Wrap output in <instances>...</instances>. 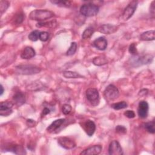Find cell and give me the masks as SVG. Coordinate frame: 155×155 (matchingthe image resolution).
I'll return each mask as SVG.
<instances>
[{"instance_id":"cell-1","label":"cell","mask_w":155,"mask_h":155,"mask_svg":"<svg viewBox=\"0 0 155 155\" xmlns=\"http://www.w3.org/2000/svg\"><path fill=\"white\" fill-rule=\"evenodd\" d=\"M55 17V14L48 10L36 9L32 11L29 14V18L32 20L43 21Z\"/></svg>"},{"instance_id":"cell-2","label":"cell","mask_w":155,"mask_h":155,"mask_svg":"<svg viewBox=\"0 0 155 155\" xmlns=\"http://www.w3.org/2000/svg\"><path fill=\"white\" fill-rule=\"evenodd\" d=\"M153 60V57L151 55L139 56L137 54L133 55L129 60V64L135 67H139L151 63Z\"/></svg>"},{"instance_id":"cell-3","label":"cell","mask_w":155,"mask_h":155,"mask_svg":"<svg viewBox=\"0 0 155 155\" xmlns=\"http://www.w3.org/2000/svg\"><path fill=\"white\" fill-rule=\"evenodd\" d=\"M41 70V68L33 65H20L16 67V72L20 75H24L37 74Z\"/></svg>"},{"instance_id":"cell-4","label":"cell","mask_w":155,"mask_h":155,"mask_svg":"<svg viewBox=\"0 0 155 155\" xmlns=\"http://www.w3.org/2000/svg\"><path fill=\"white\" fill-rule=\"evenodd\" d=\"M80 14L87 17H91L96 15L99 11V7L92 3H87L82 5L80 8Z\"/></svg>"},{"instance_id":"cell-5","label":"cell","mask_w":155,"mask_h":155,"mask_svg":"<svg viewBox=\"0 0 155 155\" xmlns=\"http://www.w3.org/2000/svg\"><path fill=\"white\" fill-rule=\"evenodd\" d=\"M86 97L91 104L95 106L99 104V94L98 90L95 88H90L86 91Z\"/></svg>"},{"instance_id":"cell-6","label":"cell","mask_w":155,"mask_h":155,"mask_svg":"<svg viewBox=\"0 0 155 155\" xmlns=\"http://www.w3.org/2000/svg\"><path fill=\"white\" fill-rule=\"evenodd\" d=\"M105 97L109 101H113L117 99L119 96L118 88L114 85H108L104 91Z\"/></svg>"},{"instance_id":"cell-7","label":"cell","mask_w":155,"mask_h":155,"mask_svg":"<svg viewBox=\"0 0 155 155\" xmlns=\"http://www.w3.org/2000/svg\"><path fill=\"white\" fill-rule=\"evenodd\" d=\"M138 3L137 1H132L127 5L122 14V19L124 21L129 20L133 16L137 8Z\"/></svg>"},{"instance_id":"cell-8","label":"cell","mask_w":155,"mask_h":155,"mask_svg":"<svg viewBox=\"0 0 155 155\" xmlns=\"http://www.w3.org/2000/svg\"><path fill=\"white\" fill-rule=\"evenodd\" d=\"M13 103L9 101L2 102L0 104V115L2 116H8L12 113Z\"/></svg>"},{"instance_id":"cell-9","label":"cell","mask_w":155,"mask_h":155,"mask_svg":"<svg viewBox=\"0 0 155 155\" xmlns=\"http://www.w3.org/2000/svg\"><path fill=\"white\" fill-rule=\"evenodd\" d=\"M109 153L110 155H122L123 154L122 148L117 141H113L109 145Z\"/></svg>"},{"instance_id":"cell-10","label":"cell","mask_w":155,"mask_h":155,"mask_svg":"<svg viewBox=\"0 0 155 155\" xmlns=\"http://www.w3.org/2000/svg\"><path fill=\"white\" fill-rule=\"evenodd\" d=\"M58 144L64 148L70 150L76 146L75 142L69 138L60 137L58 139Z\"/></svg>"},{"instance_id":"cell-11","label":"cell","mask_w":155,"mask_h":155,"mask_svg":"<svg viewBox=\"0 0 155 155\" xmlns=\"http://www.w3.org/2000/svg\"><path fill=\"white\" fill-rule=\"evenodd\" d=\"M148 104L147 102L145 101H141L139 102L138 108V114L141 118H147L148 113Z\"/></svg>"},{"instance_id":"cell-12","label":"cell","mask_w":155,"mask_h":155,"mask_svg":"<svg viewBox=\"0 0 155 155\" xmlns=\"http://www.w3.org/2000/svg\"><path fill=\"white\" fill-rule=\"evenodd\" d=\"M82 127L88 136H93L96 130V125L91 120H87L83 122Z\"/></svg>"},{"instance_id":"cell-13","label":"cell","mask_w":155,"mask_h":155,"mask_svg":"<svg viewBox=\"0 0 155 155\" xmlns=\"http://www.w3.org/2000/svg\"><path fill=\"white\" fill-rule=\"evenodd\" d=\"M118 29V27L115 25L107 24H104L98 28V32L104 34H112L113 33H115Z\"/></svg>"},{"instance_id":"cell-14","label":"cell","mask_w":155,"mask_h":155,"mask_svg":"<svg viewBox=\"0 0 155 155\" xmlns=\"http://www.w3.org/2000/svg\"><path fill=\"white\" fill-rule=\"evenodd\" d=\"M102 147L100 145H95L91 146L84 150H83L80 154L83 155H95V154H99L102 151Z\"/></svg>"},{"instance_id":"cell-15","label":"cell","mask_w":155,"mask_h":155,"mask_svg":"<svg viewBox=\"0 0 155 155\" xmlns=\"http://www.w3.org/2000/svg\"><path fill=\"white\" fill-rule=\"evenodd\" d=\"M93 45L99 50H105L107 47V41L104 37H99L94 41Z\"/></svg>"},{"instance_id":"cell-16","label":"cell","mask_w":155,"mask_h":155,"mask_svg":"<svg viewBox=\"0 0 155 155\" xmlns=\"http://www.w3.org/2000/svg\"><path fill=\"white\" fill-rule=\"evenodd\" d=\"M66 121L65 119H57L51 123L47 128V131L49 133H53L57 130Z\"/></svg>"},{"instance_id":"cell-17","label":"cell","mask_w":155,"mask_h":155,"mask_svg":"<svg viewBox=\"0 0 155 155\" xmlns=\"http://www.w3.org/2000/svg\"><path fill=\"white\" fill-rule=\"evenodd\" d=\"M36 55L35 50L31 47H26L21 55V57L24 60L31 59L34 57Z\"/></svg>"},{"instance_id":"cell-18","label":"cell","mask_w":155,"mask_h":155,"mask_svg":"<svg viewBox=\"0 0 155 155\" xmlns=\"http://www.w3.org/2000/svg\"><path fill=\"white\" fill-rule=\"evenodd\" d=\"M13 100L14 101V104L17 106L20 107L23 105L26 102V98L24 95L20 91L17 92L13 96Z\"/></svg>"},{"instance_id":"cell-19","label":"cell","mask_w":155,"mask_h":155,"mask_svg":"<svg viewBox=\"0 0 155 155\" xmlns=\"http://www.w3.org/2000/svg\"><path fill=\"white\" fill-rule=\"evenodd\" d=\"M154 39L155 32L154 30L144 32L140 36V39L142 41H153Z\"/></svg>"},{"instance_id":"cell-20","label":"cell","mask_w":155,"mask_h":155,"mask_svg":"<svg viewBox=\"0 0 155 155\" xmlns=\"http://www.w3.org/2000/svg\"><path fill=\"white\" fill-rule=\"evenodd\" d=\"M63 76L66 78H84L83 76L81 75L78 73L72 72V71H64L63 72Z\"/></svg>"},{"instance_id":"cell-21","label":"cell","mask_w":155,"mask_h":155,"mask_svg":"<svg viewBox=\"0 0 155 155\" xmlns=\"http://www.w3.org/2000/svg\"><path fill=\"white\" fill-rule=\"evenodd\" d=\"M8 150H10L11 151H12L14 153L17 154H26V152L25 150L19 145H14L11 147V148H9Z\"/></svg>"},{"instance_id":"cell-22","label":"cell","mask_w":155,"mask_h":155,"mask_svg":"<svg viewBox=\"0 0 155 155\" xmlns=\"http://www.w3.org/2000/svg\"><path fill=\"white\" fill-rule=\"evenodd\" d=\"M93 63L95 66H101L107 64V61L106 58H103L102 57H95L93 60Z\"/></svg>"},{"instance_id":"cell-23","label":"cell","mask_w":155,"mask_h":155,"mask_svg":"<svg viewBox=\"0 0 155 155\" xmlns=\"http://www.w3.org/2000/svg\"><path fill=\"white\" fill-rule=\"evenodd\" d=\"M112 107L116 110H121V109H124L127 107V104L126 103V102L125 101H121L119 102H117V103H114L112 105Z\"/></svg>"},{"instance_id":"cell-24","label":"cell","mask_w":155,"mask_h":155,"mask_svg":"<svg viewBox=\"0 0 155 155\" xmlns=\"http://www.w3.org/2000/svg\"><path fill=\"white\" fill-rule=\"evenodd\" d=\"M51 3L55 4L60 7L69 8L71 6V2L69 1H60V0H55V1H51Z\"/></svg>"},{"instance_id":"cell-25","label":"cell","mask_w":155,"mask_h":155,"mask_svg":"<svg viewBox=\"0 0 155 155\" xmlns=\"http://www.w3.org/2000/svg\"><path fill=\"white\" fill-rule=\"evenodd\" d=\"M93 33H94L93 28L92 27H88L82 33V38L84 39H88L89 38H90L92 36Z\"/></svg>"},{"instance_id":"cell-26","label":"cell","mask_w":155,"mask_h":155,"mask_svg":"<svg viewBox=\"0 0 155 155\" xmlns=\"http://www.w3.org/2000/svg\"><path fill=\"white\" fill-rule=\"evenodd\" d=\"M76 50H77V44L75 42H73L71 43V45L67 51L66 55L67 56H72L75 54Z\"/></svg>"},{"instance_id":"cell-27","label":"cell","mask_w":155,"mask_h":155,"mask_svg":"<svg viewBox=\"0 0 155 155\" xmlns=\"http://www.w3.org/2000/svg\"><path fill=\"white\" fill-rule=\"evenodd\" d=\"M144 127H145V129L148 133H151V134L154 133L155 130H154V121L146 123L144 126Z\"/></svg>"},{"instance_id":"cell-28","label":"cell","mask_w":155,"mask_h":155,"mask_svg":"<svg viewBox=\"0 0 155 155\" xmlns=\"http://www.w3.org/2000/svg\"><path fill=\"white\" fill-rule=\"evenodd\" d=\"M39 32L38 30H34L32 31L29 35V39L32 41H36L39 39Z\"/></svg>"},{"instance_id":"cell-29","label":"cell","mask_w":155,"mask_h":155,"mask_svg":"<svg viewBox=\"0 0 155 155\" xmlns=\"http://www.w3.org/2000/svg\"><path fill=\"white\" fill-rule=\"evenodd\" d=\"M9 6V2L6 1H1L0 2V12L1 14L2 15L6 11L8 8Z\"/></svg>"},{"instance_id":"cell-30","label":"cell","mask_w":155,"mask_h":155,"mask_svg":"<svg viewBox=\"0 0 155 155\" xmlns=\"http://www.w3.org/2000/svg\"><path fill=\"white\" fill-rule=\"evenodd\" d=\"M56 21H50L48 23H42L40 22L36 24L37 27H53L55 25Z\"/></svg>"},{"instance_id":"cell-31","label":"cell","mask_w":155,"mask_h":155,"mask_svg":"<svg viewBox=\"0 0 155 155\" xmlns=\"http://www.w3.org/2000/svg\"><path fill=\"white\" fill-rule=\"evenodd\" d=\"M49 38V34L47 32H41L39 33V39L43 42L47 41L48 39Z\"/></svg>"},{"instance_id":"cell-32","label":"cell","mask_w":155,"mask_h":155,"mask_svg":"<svg viewBox=\"0 0 155 155\" xmlns=\"http://www.w3.org/2000/svg\"><path fill=\"white\" fill-rule=\"evenodd\" d=\"M72 109V107L69 104H64L63 106L62 111H63V113L65 115H69L71 112Z\"/></svg>"},{"instance_id":"cell-33","label":"cell","mask_w":155,"mask_h":155,"mask_svg":"<svg viewBox=\"0 0 155 155\" xmlns=\"http://www.w3.org/2000/svg\"><path fill=\"white\" fill-rule=\"evenodd\" d=\"M129 52L132 54L133 55H135L137 54V48H136V44L135 43H132L130 45L129 48Z\"/></svg>"},{"instance_id":"cell-34","label":"cell","mask_w":155,"mask_h":155,"mask_svg":"<svg viewBox=\"0 0 155 155\" xmlns=\"http://www.w3.org/2000/svg\"><path fill=\"white\" fill-rule=\"evenodd\" d=\"M116 132L119 134H125L127 133V129L123 126H118L116 127Z\"/></svg>"},{"instance_id":"cell-35","label":"cell","mask_w":155,"mask_h":155,"mask_svg":"<svg viewBox=\"0 0 155 155\" xmlns=\"http://www.w3.org/2000/svg\"><path fill=\"white\" fill-rule=\"evenodd\" d=\"M23 20H24V15H23V14L22 13H20L19 14H18L16 16V18L15 19V23L17 24H21L23 21Z\"/></svg>"},{"instance_id":"cell-36","label":"cell","mask_w":155,"mask_h":155,"mask_svg":"<svg viewBox=\"0 0 155 155\" xmlns=\"http://www.w3.org/2000/svg\"><path fill=\"white\" fill-rule=\"evenodd\" d=\"M124 115L128 118L132 119L134 118L135 117V113L133 110H127L126 112H124Z\"/></svg>"},{"instance_id":"cell-37","label":"cell","mask_w":155,"mask_h":155,"mask_svg":"<svg viewBox=\"0 0 155 155\" xmlns=\"http://www.w3.org/2000/svg\"><path fill=\"white\" fill-rule=\"evenodd\" d=\"M27 125L29 127H33L35 125V121L33 119L27 120Z\"/></svg>"},{"instance_id":"cell-38","label":"cell","mask_w":155,"mask_h":155,"mask_svg":"<svg viewBox=\"0 0 155 155\" xmlns=\"http://www.w3.org/2000/svg\"><path fill=\"white\" fill-rule=\"evenodd\" d=\"M50 112V110L48 108H44V110H42V116H45V115H47L48 114H49Z\"/></svg>"},{"instance_id":"cell-39","label":"cell","mask_w":155,"mask_h":155,"mask_svg":"<svg viewBox=\"0 0 155 155\" xmlns=\"http://www.w3.org/2000/svg\"><path fill=\"white\" fill-rule=\"evenodd\" d=\"M148 92V90L147 89H142L141 90L139 93V95L140 96H145L146 95Z\"/></svg>"},{"instance_id":"cell-40","label":"cell","mask_w":155,"mask_h":155,"mask_svg":"<svg viewBox=\"0 0 155 155\" xmlns=\"http://www.w3.org/2000/svg\"><path fill=\"white\" fill-rule=\"evenodd\" d=\"M154 1L151 3V6H150V13L153 15H154Z\"/></svg>"},{"instance_id":"cell-41","label":"cell","mask_w":155,"mask_h":155,"mask_svg":"<svg viewBox=\"0 0 155 155\" xmlns=\"http://www.w3.org/2000/svg\"><path fill=\"white\" fill-rule=\"evenodd\" d=\"M0 88H1V91H0V95H2L4 93V88L3 87L2 85H1V86H0Z\"/></svg>"}]
</instances>
